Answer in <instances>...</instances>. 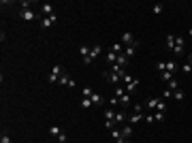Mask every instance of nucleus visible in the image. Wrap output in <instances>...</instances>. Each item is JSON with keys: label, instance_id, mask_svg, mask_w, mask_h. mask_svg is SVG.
I'll use <instances>...</instances> for the list:
<instances>
[{"label": "nucleus", "instance_id": "f257e3e1", "mask_svg": "<svg viewBox=\"0 0 192 143\" xmlns=\"http://www.w3.org/2000/svg\"><path fill=\"white\" fill-rule=\"evenodd\" d=\"M62 73H64V68H62V66H60V64H56V66H53V68H51V73H49V83H56V81H58V79H60V77H62Z\"/></svg>", "mask_w": 192, "mask_h": 143}, {"label": "nucleus", "instance_id": "f03ea898", "mask_svg": "<svg viewBox=\"0 0 192 143\" xmlns=\"http://www.w3.org/2000/svg\"><path fill=\"white\" fill-rule=\"evenodd\" d=\"M21 19L24 21H34V19H39V13H34L32 9H24L21 11Z\"/></svg>", "mask_w": 192, "mask_h": 143}, {"label": "nucleus", "instance_id": "7ed1b4c3", "mask_svg": "<svg viewBox=\"0 0 192 143\" xmlns=\"http://www.w3.org/2000/svg\"><path fill=\"white\" fill-rule=\"evenodd\" d=\"M79 51H81L83 64H92V58H90V51H92V49L88 47V45H81V47H79Z\"/></svg>", "mask_w": 192, "mask_h": 143}, {"label": "nucleus", "instance_id": "20e7f679", "mask_svg": "<svg viewBox=\"0 0 192 143\" xmlns=\"http://www.w3.org/2000/svg\"><path fill=\"white\" fill-rule=\"evenodd\" d=\"M102 77H105V81H107V83H120V81H122V77H120V75H115V73H111V71H109V73H105Z\"/></svg>", "mask_w": 192, "mask_h": 143}, {"label": "nucleus", "instance_id": "39448f33", "mask_svg": "<svg viewBox=\"0 0 192 143\" xmlns=\"http://www.w3.org/2000/svg\"><path fill=\"white\" fill-rule=\"evenodd\" d=\"M58 83H60V86H68V88H75V79H71V77H68L66 73H62V77L58 79Z\"/></svg>", "mask_w": 192, "mask_h": 143}, {"label": "nucleus", "instance_id": "423d86ee", "mask_svg": "<svg viewBox=\"0 0 192 143\" xmlns=\"http://www.w3.org/2000/svg\"><path fill=\"white\" fill-rule=\"evenodd\" d=\"M56 19H58V15L53 13V15H49V17H41V28H49L51 24H56Z\"/></svg>", "mask_w": 192, "mask_h": 143}, {"label": "nucleus", "instance_id": "0eeeda50", "mask_svg": "<svg viewBox=\"0 0 192 143\" xmlns=\"http://www.w3.org/2000/svg\"><path fill=\"white\" fill-rule=\"evenodd\" d=\"M135 43H137V41H135L132 32H124V34H122V45H128V47H130V45H135Z\"/></svg>", "mask_w": 192, "mask_h": 143}, {"label": "nucleus", "instance_id": "6e6552de", "mask_svg": "<svg viewBox=\"0 0 192 143\" xmlns=\"http://www.w3.org/2000/svg\"><path fill=\"white\" fill-rule=\"evenodd\" d=\"M41 13H43V17H49V15H53L56 11H53V6H51L49 2H43V4H41Z\"/></svg>", "mask_w": 192, "mask_h": 143}, {"label": "nucleus", "instance_id": "1a4fd4ad", "mask_svg": "<svg viewBox=\"0 0 192 143\" xmlns=\"http://www.w3.org/2000/svg\"><path fill=\"white\" fill-rule=\"evenodd\" d=\"M120 107L122 109H128V107H132V102H130V94H124L120 98Z\"/></svg>", "mask_w": 192, "mask_h": 143}, {"label": "nucleus", "instance_id": "9d476101", "mask_svg": "<svg viewBox=\"0 0 192 143\" xmlns=\"http://www.w3.org/2000/svg\"><path fill=\"white\" fill-rule=\"evenodd\" d=\"M115 64H120L122 68L128 64V58H126V53H124V51H122V53H117V62H115Z\"/></svg>", "mask_w": 192, "mask_h": 143}, {"label": "nucleus", "instance_id": "9b49d317", "mask_svg": "<svg viewBox=\"0 0 192 143\" xmlns=\"http://www.w3.org/2000/svg\"><path fill=\"white\" fill-rule=\"evenodd\" d=\"M141 120H145V115H143V113H132L128 122H130V124H139Z\"/></svg>", "mask_w": 192, "mask_h": 143}, {"label": "nucleus", "instance_id": "f8f14e48", "mask_svg": "<svg viewBox=\"0 0 192 143\" xmlns=\"http://www.w3.org/2000/svg\"><path fill=\"white\" fill-rule=\"evenodd\" d=\"M111 137H113V139H115L117 143H124V137H122V130H117V128H113V130H111Z\"/></svg>", "mask_w": 192, "mask_h": 143}, {"label": "nucleus", "instance_id": "ddd939ff", "mask_svg": "<svg viewBox=\"0 0 192 143\" xmlns=\"http://www.w3.org/2000/svg\"><path fill=\"white\" fill-rule=\"evenodd\" d=\"M100 51H102V45H100V43H96L94 47H92V51H90V58L94 60L96 56H100Z\"/></svg>", "mask_w": 192, "mask_h": 143}, {"label": "nucleus", "instance_id": "4468645a", "mask_svg": "<svg viewBox=\"0 0 192 143\" xmlns=\"http://www.w3.org/2000/svg\"><path fill=\"white\" fill-rule=\"evenodd\" d=\"M137 47H139V41H137L135 45H130V47H126V51H124V53H126V58H132V56H135V51H137Z\"/></svg>", "mask_w": 192, "mask_h": 143}, {"label": "nucleus", "instance_id": "2eb2a0df", "mask_svg": "<svg viewBox=\"0 0 192 143\" xmlns=\"http://www.w3.org/2000/svg\"><path fill=\"white\" fill-rule=\"evenodd\" d=\"M126 122V111H115V124Z\"/></svg>", "mask_w": 192, "mask_h": 143}, {"label": "nucleus", "instance_id": "dca6fc26", "mask_svg": "<svg viewBox=\"0 0 192 143\" xmlns=\"http://www.w3.org/2000/svg\"><path fill=\"white\" fill-rule=\"evenodd\" d=\"M167 71L175 75V71H177V62H175V60H169V62H167Z\"/></svg>", "mask_w": 192, "mask_h": 143}, {"label": "nucleus", "instance_id": "f3484780", "mask_svg": "<svg viewBox=\"0 0 192 143\" xmlns=\"http://www.w3.org/2000/svg\"><path fill=\"white\" fill-rule=\"evenodd\" d=\"M160 79H162V81H167V83H169V81H171V79H175V75H173V73H169V71H164V73H160Z\"/></svg>", "mask_w": 192, "mask_h": 143}, {"label": "nucleus", "instance_id": "a211bd4d", "mask_svg": "<svg viewBox=\"0 0 192 143\" xmlns=\"http://www.w3.org/2000/svg\"><path fill=\"white\" fill-rule=\"evenodd\" d=\"M90 100H92V105H98V107L102 105V96H100V94H96V92L90 96Z\"/></svg>", "mask_w": 192, "mask_h": 143}, {"label": "nucleus", "instance_id": "6ab92c4d", "mask_svg": "<svg viewBox=\"0 0 192 143\" xmlns=\"http://www.w3.org/2000/svg\"><path fill=\"white\" fill-rule=\"evenodd\" d=\"M173 47H175V37L173 34H167V49L173 51Z\"/></svg>", "mask_w": 192, "mask_h": 143}, {"label": "nucleus", "instance_id": "aec40b11", "mask_svg": "<svg viewBox=\"0 0 192 143\" xmlns=\"http://www.w3.org/2000/svg\"><path fill=\"white\" fill-rule=\"evenodd\" d=\"M130 135H132V126H122V137L128 139Z\"/></svg>", "mask_w": 192, "mask_h": 143}, {"label": "nucleus", "instance_id": "412c9836", "mask_svg": "<svg viewBox=\"0 0 192 143\" xmlns=\"http://www.w3.org/2000/svg\"><path fill=\"white\" fill-rule=\"evenodd\" d=\"M107 62H109V64H115V62H117V53L109 51V53H107Z\"/></svg>", "mask_w": 192, "mask_h": 143}, {"label": "nucleus", "instance_id": "4be33fe9", "mask_svg": "<svg viewBox=\"0 0 192 143\" xmlns=\"http://www.w3.org/2000/svg\"><path fill=\"white\" fill-rule=\"evenodd\" d=\"M167 88H169V90H173V92H175V90H177V88H179V81H177V79H171V81H169V83H167Z\"/></svg>", "mask_w": 192, "mask_h": 143}, {"label": "nucleus", "instance_id": "5701e85b", "mask_svg": "<svg viewBox=\"0 0 192 143\" xmlns=\"http://www.w3.org/2000/svg\"><path fill=\"white\" fill-rule=\"evenodd\" d=\"M156 109H158L160 113H164V111H167V100H164V98H160V100H158V107H156Z\"/></svg>", "mask_w": 192, "mask_h": 143}, {"label": "nucleus", "instance_id": "b1692460", "mask_svg": "<svg viewBox=\"0 0 192 143\" xmlns=\"http://www.w3.org/2000/svg\"><path fill=\"white\" fill-rule=\"evenodd\" d=\"M49 135H53V137H60V135H62V128H60V126H51V128H49Z\"/></svg>", "mask_w": 192, "mask_h": 143}, {"label": "nucleus", "instance_id": "393cba45", "mask_svg": "<svg viewBox=\"0 0 192 143\" xmlns=\"http://www.w3.org/2000/svg\"><path fill=\"white\" fill-rule=\"evenodd\" d=\"M158 100H160V98H149V100H147V109H156V107H158Z\"/></svg>", "mask_w": 192, "mask_h": 143}, {"label": "nucleus", "instance_id": "a878e982", "mask_svg": "<svg viewBox=\"0 0 192 143\" xmlns=\"http://www.w3.org/2000/svg\"><path fill=\"white\" fill-rule=\"evenodd\" d=\"M105 120H115V111L113 109H105Z\"/></svg>", "mask_w": 192, "mask_h": 143}, {"label": "nucleus", "instance_id": "bb28decb", "mask_svg": "<svg viewBox=\"0 0 192 143\" xmlns=\"http://www.w3.org/2000/svg\"><path fill=\"white\" fill-rule=\"evenodd\" d=\"M173 51H175V56H184V53H186L184 45H175V47H173Z\"/></svg>", "mask_w": 192, "mask_h": 143}, {"label": "nucleus", "instance_id": "cd10ccee", "mask_svg": "<svg viewBox=\"0 0 192 143\" xmlns=\"http://www.w3.org/2000/svg\"><path fill=\"white\" fill-rule=\"evenodd\" d=\"M113 92H115V94H113V96H117V98H122V96H124V94H128V92H126L124 88H120V86H117V88H115Z\"/></svg>", "mask_w": 192, "mask_h": 143}, {"label": "nucleus", "instance_id": "c85d7f7f", "mask_svg": "<svg viewBox=\"0 0 192 143\" xmlns=\"http://www.w3.org/2000/svg\"><path fill=\"white\" fill-rule=\"evenodd\" d=\"M152 11H154V15H160V13L164 11V6H162V4H154V6H152Z\"/></svg>", "mask_w": 192, "mask_h": 143}, {"label": "nucleus", "instance_id": "c756f323", "mask_svg": "<svg viewBox=\"0 0 192 143\" xmlns=\"http://www.w3.org/2000/svg\"><path fill=\"white\" fill-rule=\"evenodd\" d=\"M137 86H139V79H135V81H132V83H128V86H126V92H128V94H130V92H132V90H135V88H137Z\"/></svg>", "mask_w": 192, "mask_h": 143}, {"label": "nucleus", "instance_id": "7c9ffc66", "mask_svg": "<svg viewBox=\"0 0 192 143\" xmlns=\"http://www.w3.org/2000/svg\"><path fill=\"white\" fill-rule=\"evenodd\" d=\"M154 122H164V113L156 111V113H154Z\"/></svg>", "mask_w": 192, "mask_h": 143}, {"label": "nucleus", "instance_id": "2f4dec72", "mask_svg": "<svg viewBox=\"0 0 192 143\" xmlns=\"http://www.w3.org/2000/svg\"><path fill=\"white\" fill-rule=\"evenodd\" d=\"M122 47H124L122 43H115V45L111 47V51H113V53H122Z\"/></svg>", "mask_w": 192, "mask_h": 143}, {"label": "nucleus", "instance_id": "473e14b6", "mask_svg": "<svg viewBox=\"0 0 192 143\" xmlns=\"http://www.w3.org/2000/svg\"><path fill=\"white\" fill-rule=\"evenodd\" d=\"M173 96H175V100H184V92H182L179 88H177V90L173 92Z\"/></svg>", "mask_w": 192, "mask_h": 143}, {"label": "nucleus", "instance_id": "72a5a7b5", "mask_svg": "<svg viewBox=\"0 0 192 143\" xmlns=\"http://www.w3.org/2000/svg\"><path fill=\"white\" fill-rule=\"evenodd\" d=\"M156 68H158V73H164V71H167V62H158Z\"/></svg>", "mask_w": 192, "mask_h": 143}, {"label": "nucleus", "instance_id": "f704fd0d", "mask_svg": "<svg viewBox=\"0 0 192 143\" xmlns=\"http://www.w3.org/2000/svg\"><path fill=\"white\" fill-rule=\"evenodd\" d=\"M122 81L128 86V83H132V81H135V77H132V75H124V77H122Z\"/></svg>", "mask_w": 192, "mask_h": 143}, {"label": "nucleus", "instance_id": "c9c22d12", "mask_svg": "<svg viewBox=\"0 0 192 143\" xmlns=\"http://www.w3.org/2000/svg\"><path fill=\"white\" fill-rule=\"evenodd\" d=\"M81 107H83V109H90V107H92V100H90V98H83V100H81Z\"/></svg>", "mask_w": 192, "mask_h": 143}, {"label": "nucleus", "instance_id": "e433bc0d", "mask_svg": "<svg viewBox=\"0 0 192 143\" xmlns=\"http://www.w3.org/2000/svg\"><path fill=\"white\" fill-rule=\"evenodd\" d=\"M81 94H83V98H90V96L94 94V92H92L90 88H83V90H81Z\"/></svg>", "mask_w": 192, "mask_h": 143}, {"label": "nucleus", "instance_id": "4c0bfd02", "mask_svg": "<svg viewBox=\"0 0 192 143\" xmlns=\"http://www.w3.org/2000/svg\"><path fill=\"white\" fill-rule=\"evenodd\" d=\"M0 143H11V137H9L6 133H2V137H0Z\"/></svg>", "mask_w": 192, "mask_h": 143}, {"label": "nucleus", "instance_id": "58836bf2", "mask_svg": "<svg viewBox=\"0 0 192 143\" xmlns=\"http://www.w3.org/2000/svg\"><path fill=\"white\" fill-rule=\"evenodd\" d=\"M171 96H173V90H169V88L162 92V98H171Z\"/></svg>", "mask_w": 192, "mask_h": 143}, {"label": "nucleus", "instance_id": "ea45409f", "mask_svg": "<svg viewBox=\"0 0 192 143\" xmlns=\"http://www.w3.org/2000/svg\"><path fill=\"white\" fill-rule=\"evenodd\" d=\"M109 105H111V107H115V105H120V98H117V96H113V98L109 100Z\"/></svg>", "mask_w": 192, "mask_h": 143}, {"label": "nucleus", "instance_id": "a19ab883", "mask_svg": "<svg viewBox=\"0 0 192 143\" xmlns=\"http://www.w3.org/2000/svg\"><path fill=\"white\" fill-rule=\"evenodd\" d=\"M184 43H186V41H184L182 37H175V45H184Z\"/></svg>", "mask_w": 192, "mask_h": 143}, {"label": "nucleus", "instance_id": "79ce46f5", "mask_svg": "<svg viewBox=\"0 0 192 143\" xmlns=\"http://www.w3.org/2000/svg\"><path fill=\"white\" fill-rule=\"evenodd\" d=\"M182 71H184V73H192V66H190V64H184V68H182Z\"/></svg>", "mask_w": 192, "mask_h": 143}, {"label": "nucleus", "instance_id": "37998d69", "mask_svg": "<svg viewBox=\"0 0 192 143\" xmlns=\"http://www.w3.org/2000/svg\"><path fill=\"white\" fill-rule=\"evenodd\" d=\"M66 139H68V137H66V135H64V133H62V135H60V137H58V141H60V143H66Z\"/></svg>", "mask_w": 192, "mask_h": 143}, {"label": "nucleus", "instance_id": "c03bdc74", "mask_svg": "<svg viewBox=\"0 0 192 143\" xmlns=\"http://www.w3.org/2000/svg\"><path fill=\"white\" fill-rule=\"evenodd\" d=\"M188 64H190V66H192V56H190V58H188Z\"/></svg>", "mask_w": 192, "mask_h": 143}, {"label": "nucleus", "instance_id": "a18cd8bd", "mask_svg": "<svg viewBox=\"0 0 192 143\" xmlns=\"http://www.w3.org/2000/svg\"><path fill=\"white\" fill-rule=\"evenodd\" d=\"M188 34H190V37H192V28H190V30H188Z\"/></svg>", "mask_w": 192, "mask_h": 143}, {"label": "nucleus", "instance_id": "49530a36", "mask_svg": "<svg viewBox=\"0 0 192 143\" xmlns=\"http://www.w3.org/2000/svg\"><path fill=\"white\" fill-rule=\"evenodd\" d=\"M124 143H130V141H128V139H124Z\"/></svg>", "mask_w": 192, "mask_h": 143}]
</instances>
